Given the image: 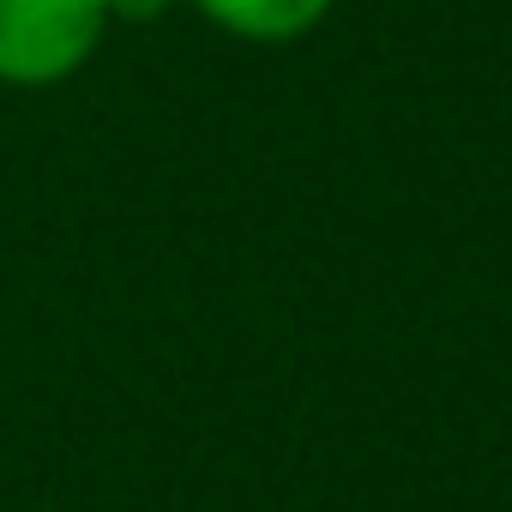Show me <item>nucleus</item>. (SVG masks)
Listing matches in <instances>:
<instances>
[{
  "label": "nucleus",
  "instance_id": "obj_1",
  "mask_svg": "<svg viewBox=\"0 0 512 512\" xmlns=\"http://www.w3.org/2000/svg\"><path fill=\"white\" fill-rule=\"evenodd\" d=\"M109 25V0H0V85L43 91L73 79Z\"/></svg>",
  "mask_w": 512,
  "mask_h": 512
},
{
  "label": "nucleus",
  "instance_id": "obj_2",
  "mask_svg": "<svg viewBox=\"0 0 512 512\" xmlns=\"http://www.w3.org/2000/svg\"><path fill=\"white\" fill-rule=\"evenodd\" d=\"M193 7L241 43H296L326 25L338 0H193Z\"/></svg>",
  "mask_w": 512,
  "mask_h": 512
},
{
  "label": "nucleus",
  "instance_id": "obj_3",
  "mask_svg": "<svg viewBox=\"0 0 512 512\" xmlns=\"http://www.w3.org/2000/svg\"><path fill=\"white\" fill-rule=\"evenodd\" d=\"M169 7V0H109V19H133V25H145V19H157Z\"/></svg>",
  "mask_w": 512,
  "mask_h": 512
}]
</instances>
